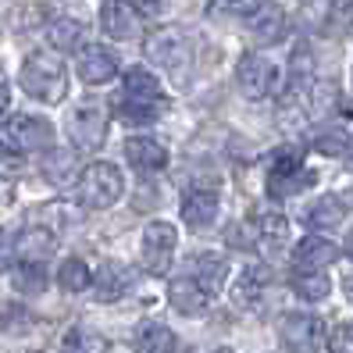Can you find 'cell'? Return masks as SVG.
<instances>
[{"instance_id":"25","label":"cell","mask_w":353,"mask_h":353,"mask_svg":"<svg viewBox=\"0 0 353 353\" xmlns=\"http://www.w3.org/2000/svg\"><path fill=\"white\" fill-rule=\"evenodd\" d=\"M164 111V103H147V100H132V97H114V114L125 125H150L157 114Z\"/></svg>"},{"instance_id":"5","label":"cell","mask_w":353,"mask_h":353,"mask_svg":"<svg viewBox=\"0 0 353 353\" xmlns=\"http://www.w3.org/2000/svg\"><path fill=\"white\" fill-rule=\"evenodd\" d=\"M175 246H179L175 225H168V221H150L147 225L139 250H143V264H147L150 275H168V268L175 261Z\"/></svg>"},{"instance_id":"39","label":"cell","mask_w":353,"mask_h":353,"mask_svg":"<svg viewBox=\"0 0 353 353\" xmlns=\"http://www.w3.org/2000/svg\"><path fill=\"white\" fill-rule=\"evenodd\" d=\"M8 103H11V90H8V82H0V114L8 111Z\"/></svg>"},{"instance_id":"7","label":"cell","mask_w":353,"mask_h":353,"mask_svg":"<svg viewBox=\"0 0 353 353\" xmlns=\"http://www.w3.org/2000/svg\"><path fill=\"white\" fill-rule=\"evenodd\" d=\"M100 26L111 39H136L143 32V11L132 4V0H103L100 4Z\"/></svg>"},{"instance_id":"27","label":"cell","mask_w":353,"mask_h":353,"mask_svg":"<svg viewBox=\"0 0 353 353\" xmlns=\"http://www.w3.org/2000/svg\"><path fill=\"white\" fill-rule=\"evenodd\" d=\"M310 86H314V57H310L307 47H296L293 57H289V90L307 93Z\"/></svg>"},{"instance_id":"28","label":"cell","mask_w":353,"mask_h":353,"mask_svg":"<svg viewBox=\"0 0 353 353\" xmlns=\"http://www.w3.org/2000/svg\"><path fill=\"white\" fill-rule=\"evenodd\" d=\"M254 232H257V246H282L289 236V221L275 211H268V214H257Z\"/></svg>"},{"instance_id":"8","label":"cell","mask_w":353,"mask_h":353,"mask_svg":"<svg viewBox=\"0 0 353 353\" xmlns=\"http://www.w3.org/2000/svg\"><path fill=\"white\" fill-rule=\"evenodd\" d=\"M118 75V54L111 47H100V43H90L79 50V79L86 86H103Z\"/></svg>"},{"instance_id":"15","label":"cell","mask_w":353,"mask_h":353,"mask_svg":"<svg viewBox=\"0 0 353 353\" xmlns=\"http://www.w3.org/2000/svg\"><path fill=\"white\" fill-rule=\"evenodd\" d=\"M168 300H172V307L179 310V314L193 318V314H203V307L211 303V293H207L196 279L182 275V279H175V282L168 285Z\"/></svg>"},{"instance_id":"42","label":"cell","mask_w":353,"mask_h":353,"mask_svg":"<svg viewBox=\"0 0 353 353\" xmlns=\"http://www.w3.org/2000/svg\"><path fill=\"white\" fill-rule=\"evenodd\" d=\"M346 289H350V296H353V275H350V279H346Z\"/></svg>"},{"instance_id":"20","label":"cell","mask_w":353,"mask_h":353,"mask_svg":"<svg viewBox=\"0 0 353 353\" xmlns=\"http://www.w3.org/2000/svg\"><path fill=\"white\" fill-rule=\"evenodd\" d=\"M121 97H132V100H147V103H164V90H161V79L147 68H129L125 82H121Z\"/></svg>"},{"instance_id":"13","label":"cell","mask_w":353,"mask_h":353,"mask_svg":"<svg viewBox=\"0 0 353 353\" xmlns=\"http://www.w3.org/2000/svg\"><path fill=\"white\" fill-rule=\"evenodd\" d=\"M246 26H250V36L257 43H279L285 36V11L275 4V0H261L257 11L246 18Z\"/></svg>"},{"instance_id":"41","label":"cell","mask_w":353,"mask_h":353,"mask_svg":"<svg viewBox=\"0 0 353 353\" xmlns=\"http://www.w3.org/2000/svg\"><path fill=\"white\" fill-rule=\"evenodd\" d=\"M346 254L353 257V232H350V239H346Z\"/></svg>"},{"instance_id":"43","label":"cell","mask_w":353,"mask_h":353,"mask_svg":"<svg viewBox=\"0 0 353 353\" xmlns=\"http://www.w3.org/2000/svg\"><path fill=\"white\" fill-rule=\"evenodd\" d=\"M214 353H236V350H225V346H221V350H214Z\"/></svg>"},{"instance_id":"6","label":"cell","mask_w":353,"mask_h":353,"mask_svg":"<svg viewBox=\"0 0 353 353\" xmlns=\"http://www.w3.org/2000/svg\"><path fill=\"white\" fill-rule=\"evenodd\" d=\"M279 339L293 353H314L325 343V325L314 314H285L279 321Z\"/></svg>"},{"instance_id":"14","label":"cell","mask_w":353,"mask_h":353,"mask_svg":"<svg viewBox=\"0 0 353 353\" xmlns=\"http://www.w3.org/2000/svg\"><path fill=\"white\" fill-rule=\"evenodd\" d=\"M293 257H296V272H325V268L339 261V246L328 243L325 236H307L300 239Z\"/></svg>"},{"instance_id":"1","label":"cell","mask_w":353,"mask_h":353,"mask_svg":"<svg viewBox=\"0 0 353 353\" xmlns=\"http://www.w3.org/2000/svg\"><path fill=\"white\" fill-rule=\"evenodd\" d=\"M18 82H22V90L39 103H61L68 93L65 65H61L57 57H47V54H32L22 65V72H18Z\"/></svg>"},{"instance_id":"22","label":"cell","mask_w":353,"mask_h":353,"mask_svg":"<svg viewBox=\"0 0 353 353\" xmlns=\"http://www.w3.org/2000/svg\"><path fill=\"white\" fill-rule=\"evenodd\" d=\"M225 275H228V261L221 254H196L193 257V275L190 279H196L207 293H218Z\"/></svg>"},{"instance_id":"35","label":"cell","mask_w":353,"mask_h":353,"mask_svg":"<svg viewBox=\"0 0 353 353\" xmlns=\"http://www.w3.org/2000/svg\"><path fill=\"white\" fill-rule=\"evenodd\" d=\"M328 346H332V353H353V325H339V328H332Z\"/></svg>"},{"instance_id":"11","label":"cell","mask_w":353,"mask_h":353,"mask_svg":"<svg viewBox=\"0 0 353 353\" xmlns=\"http://www.w3.org/2000/svg\"><path fill=\"white\" fill-rule=\"evenodd\" d=\"M11 139L18 150H54V125L47 118H32V114H22L14 118L11 125Z\"/></svg>"},{"instance_id":"32","label":"cell","mask_w":353,"mask_h":353,"mask_svg":"<svg viewBox=\"0 0 353 353\" xmlns=\"http://www.w3.org/2000/svg\"><path fill=\"white\" fill-rule=\"evenodd\" d=\"M79 172V161H75V154L72 150H47V161H43V175L50 179V182H68L72 175Z\"/></svg>"},{"instance_id":"9","label":"cell","mask_w":353,"mask_h":353,"mask_svg":"<svg viewBox=\"0 0 353 353\" xmlns=\"http://www.w3.org/2000/svg\"><path fill=\"white\" fill-rule=\"evenodd\" d=\"M68 136L75 139V147L97 150L103 136H108V118H103L100 108H75L68 118Z\"/></svg>"},{"instance_id":"12","label":"cell","mask_w":353,"mask_h":353,"mask_svg":"<svg viewBox=\"0 0 353 353\" xmlns=\"http://www.w3.org/2000/svg\"><path fill=\"white\" fill-rule=\"evenodd\" d=\"M57 250V239L50 228L36 225V228H26L22 236H14V257L18 264H43L50 261V254Z\"/></svg>"},{"instance_id":"29","label":"cell","mask_w":353,"mask_h":353,"mask_svg":"<svg viewBox=\"0 0 353 353\" xmlns=\"http://www.w3.org/2000/svg\"><path fill=\"white\" fill-rule=\"evenodd\" d=\"M57 282H61V289H65V293H82V289H90V282H93L90 264H86V261H79V257L61 261Z\"/></svg>"},{"instance_id":"4","label":"cell","mask_w":353,"mask_h":353,"mask_svg":"<svg viewBox=\"0 0 353 353\" xmlns=\"http://www.w3.org/2000/svg\"><path fill=\"white\" fill-rule=\"evenodd\" d=\"M236 86H239L243 97H250V100L272 97L275 86H279L275 61H268L264 54H243L239 65H236Z\"/></svg>"},{"instance_id":"37","label":"cell","mask_w":353,"mask_h":353,"mask_svg":"<svg viewBox=\"0 0 353 353\" xmlns=\"http://www.w3.org/2000/svg\"><path fill=\"white\" fill-rule=\"evenodd\" d=\"M14 261V236L0 228V268H8Z\"/></svg>"},{"instance_id":"40","label":"cell","mask_w":353,"mask_h":353,"mask_svg":"<svg viewBox=\"0 0 353 353\" xmlns=\"http://www.w3.org/2000/svg\"><path fill=\"white\" fill-rule=\"evenodd\" d=\"M346 161H350V168H353V136H350V147H346Z\"/></svg>"},{"instance_id":"16","label":"cell","mask_w":353,"mask_h":353,"mask_svg":"<svg viewBox=\"0 0 353 353\" xmlns=\"http://www.w3.org/2000/svg\"><path fill=\"white\" fill-rule=\"evenodd\" d=\"M218 218V193L214 190H190L182 200V221L190 228H211Z\"/></svg>"},{"instance_id":"23","label":"cell","mask_w":353,"mask_h":353,"mask_svg":"<svg viewBox=\"0 0 353 353\" xmlns=\"http://www.w3.org/2000/svg\"><path fill=\"white\" fill-rule=\"evenodd\" d=\"M268 282H272V272H268L264 264H254V268H246V272L239 275V282H236L232 293H236V300H239L243 307H254V303H261Z\"/></svg>"},{"instance_id":"30","label":"cell","mask_w":353,"mask_h":353,"mask_svg":"<svg viewBox=\"0 0 353 353\" xmlns=\"http://www.w3.org/2000/svg\"><path fill=\"white\" fill-rule=\"evenodd\" d=\"M257 4L261 0H211L207 18H214V22H239V18H250Z\"/></svg>"},{"instance_id":"17","label":"cell","mask_w":353,"mask_h":353,"mask_svg":"<svg viewBox=\"0 0 353 353\" xmlns=\"http://www.w3.org/2000/svg\"><path fill=\"white\" fill-rule=\"evenodd\" d=\"M125 157H129L132 168L147 172V175L150 172H161L164 164H168V150H164L157 139H150V136H132L125 143Z\"/></svg>"},{"instance_id":"2","label":"cell","mask_w":353,"mask_h":353,"mask_svg":"<svg viewBox=\"0 0 353 353\" xmlns=\"http://www.w3.org/2000/svg\"><path fill=\"white\" fill-rule=\"evenodd\" d=\"M121 193H125V175L114 164L97 161V164L79 172V200L90 211H108L111 203H118Z\"/></svg>"},{"instance_id":"33","label":"cell","mask_w":353,"mask_h":353,"mask_svg":"<svg viewBox=\"0 0 353 353\" xmlns=\"http://www.w3.org/2000/svg\"><path fill=\"white\" fill-rule=\"evenodd\" d=\"M14 285L22 289V293H43L47 285V275H43V264H18L14 268Z\"/></svg>"},{"instance_id":"21","label":"cell","mask_w":353,"mask_h":353,"mask_svg":"<svg viewBox=\"0 0 353 353\" xmlns=\"http://www.w3.org/2000/svg\"><path fill=\"white\" fill-rule=\"evenodd\" d=\"M346 221V203L343 196H321L318 203L307 207V225L318 228V232H332Z\"/></svg>"},{"instance_id":"34","label":"cell","mask_w":353,"mask_h":353,"mask_svg":"<svg viewBox=\"0 0 353 353\" xmlns=\"http://www.w3.org/2000/svg\"><path fill=\"white\" fill-rule=\"evenodd\" d=\"M346 147H350V136H346L343 129H321V132L314 136V150H318V154L339 157V154H346Z\"/></svg>"},{"instance_id":"31","label":"cell","mask_w":353,"mask_h":353,"mask_svg":"<svg viewBox=\"0 0 353 353\" xmlns=\"http://www.w3.org/2000/svg\"><path fill=\"white\" fill-rule=\"evenodd\" d=\"M65 346L72 353H108V339H103L97 328H90V325H75L65 336Z\"/></svg>"},{"instance_id":"24","label":"cell","mask_w":353,"mask_h":353,"mask_svg":"<svg viewBox=\"0 0 353 353\" xmlns=\"http://www.w3.org/2000/svg\"><path fill=\"white\" fill-rule=\"evenodd\" d=\"M310 185H314V172H307V168H296V172H272V175H268V193H272L275 200L296 196V193L310 190Z\"/></svg>"},{"instance_id":"3","label":"cell","mask_w":353,"mask_h":353,"mask_svg":"<svg viewBox=\"0 0 353 353\" xmlns=\"http://www.w3.org/2000/svg\"><path fill=\"white\" fill-rule=\"evenodd\" d=\"M143 54H147V61H154V65L185 75V65H190V57H193V47H190V36H185L182 29L168 26V29H154L147 39H143Z\"/></svg>"},{"instance_id":"36","label":"cell","mask_w":353,"mask_h":353,"mask_svg":"<svg viewBox=\"0 0 353 353\" xmlns=\"http://www.w3.org/2000/svg\"><path fill=\"white\" fill-rule=\"evenodd\" d=\"M136 211H150V207H157V193H154V185H147V182H143L139 185V190H136Z\"/></svg>"},{"instance_id":"19","label":"cell","mask_w":353,"mask_h":353,"mask_svg":"<svg viewBox=\"0 0 353 353\" xmlns=\"http://www.w3.org/2000/svg\"><path fill=\"white\" fill-rule=\"evenodd\" d=\"M47 39H50V47L61 50V54L82 50V39H86V26H82L79 18H68V14L50 18V22H47Z\"/></svg>"},{"instance_id":"18","label":"cell","mask_w":353,"mask_h":353,"mask_svg":"<svg viewBox=\"0 0 353 353\" xmlns=\"http://www.w3.org/2000/svg\"><path fill=\"white\" fill-rule=\"evenodd\" d=\"M179 343H175V332L161 321H143L136 325L132 332V350L136 353H172Z\"/></svg>"},{"instance_id":"10","label":"cell","mask_w":353,"mask_h":353,"mask_svg":"<svg viewBox=\"0 0 353 353\" xmlns=\"http://www.w3.org/2000/svg\"><path fill=\"white\" fill-rule=\"evenodd\" d=\"M132 282H136V272L129 264H121V261H111V264H103L100 268V275L90 282L93 285V296L100 300V303H111V300H121L132 289Z\"/></svg>"},{"instance_id":"38","label":"cell","mask_w":353,"mask_h":353,"mask_svg":"<svg viewBox=\"0 0 353 353\" xmlns=\"http://www.w3.org/2000/svg\"><path fill=\"white\" fill-rule=\"evenodd\" d=\"M4 314H14V318H29L26 310H14V307H11V310L4 307ZM0 321H8V328H11V332H22V328H29L26 321H22V325H18V321H11V318H0Z\"/></svg>"},{"instance_id":"26","label":"cell","mask_w":353,"mask_h":353,"mask_svg":"<svg viewBox=\"0 0 353 353\" xmlns=\"http://www.w3.org/2000/svg\"><path fill=\"white\" fill-rule=\"evenodd\" d=\"M293 293L307 303H321L332 293V282H328L325 272H296L293 275Z\"/></svg>"}]
</instances>
